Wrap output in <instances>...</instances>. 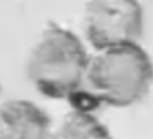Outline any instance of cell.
<instances>
[{"label": "cell", "instance_id": "6da1fadb", "mask_svg": "<svg viewBox=\"0 0 153 139\" xmlns=\"http://www.w3.org/2000/svg\"><path fill=\"white\" fill-rule=\"evenodd\" d=\"M152 82L153 63L148 52L140 44L122 46L90 56L83 86L75 95L86 94L93 103L128 107L148 94Z\"/></svg>", "mask_w": 153, "mask_h": 139}, {"label": "cell", "instance_id": "7a4b0ae2", "mask_svg": "<svg viewBox=\"0 0 153 139\" xmlns=\"http://www.w3.org/2000/svg\"><path fill=\"white\" fill-rule=\"evenodd\" d=\"M90 56L70 29L50 24L36 38L27 56L30 82L51 99H71L83 86Z\"/></svg>", "mask_w": 153, "mask_h": 139}, {"label": "cell", "instance_id": "3957f363", "mask_svg": "<svg viewBox=\"0 0 153 139\" xmlns=\"http://www.w3.org/2000/svg\"><path fill=\"white\" fill-rule=\"evenodd\" d=\"M144 32L143 7L134 0H91L83 11V34L95 51L138 44Z\"/></svg>", "mask_w": 153, "mask_h": 139}, {"label": "cell", "instance_id": "277c9868", "mask_svg": "<svg viewBox=\"0 0 153 139\" xmlns=\"http://www.w3.org/2000/svg\"><path fill=\"white\" fill-rule=\"evenodd\" d=\"M48 115L34 102L10 99L0 108V139H50Z\"/></svg>", "mask_w": 153, "mask_h": 139}, {"label": "cell", "instance_id": "5b68a950", "mask_svg": "<svg viewBox=\"0 0 153 139\" xmlns=\"http://www.w3.org/2000/svg\"><path fill=\"white\" fill-rule=\"evenodd\" d=\"M50 139H113L108 127L85 110L74 108L62 118Z\"/></svg>", "mask_w": 153, "mask_h": 139}]
</instances>
